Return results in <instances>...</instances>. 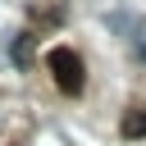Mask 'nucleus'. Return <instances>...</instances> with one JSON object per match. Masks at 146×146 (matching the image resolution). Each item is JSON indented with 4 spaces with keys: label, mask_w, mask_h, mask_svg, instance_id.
Returning a JSON list of instances; mask_svg holds the SVG:
<instances>
[{
    "label": "nucleus",
    "mask_w": 146,
    "mask_h": 146,
    "mask_svg": "<svg viewBox=\"0 0 146 146\" xmlns=\"http://www.w3.org/2000/svg\"><path fill=\"white\" fill-rule=\"evenodd\" d=\"M14 59H18V64H27V59H32V41H27V36H23V41H14Z\"/></svg>",
    "instance_id": "obj_3"
},
{
    "label": "nucleus",
    "mask_w": 146,
    "mask_h": 146,
    "mask_svg": "<svg viewBox=\"0 0 146 146\" xmlns=\"http://www.w3.org/2000/svg\"><path fill=\"white\" fill-rule=\"evenodd\" d=\"M46 64H50V78L59 82V91H68V96L82 91V59H78V50L55 46V50L46 55Z\"/></svg>",
    "instance_id": "obj_1"
},
{
    "label": "nucleus",
    "mask_w": 146,
    "mask_h": 146,
    "mask_svg": "<svg viewBox=\"0 0 146 146\" xmlns=\"http://www.w3.org/2000/svg\"><path fill=\"white\" fill-rule=\"evenodd\" d=\"M123 137H146V110H128L123 114Z\"/></svg>",
    "instance_id": "obj_2"
}]
</instances>
